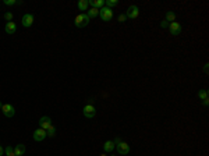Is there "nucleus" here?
<instances>
[{
	"label": "nucleus",
	"instance_id": "obj_23",
	"mask_svg": "<svg viewBox=\"0 0 209 156\" xmlns=\"http://www.w3.org/2000/svg\"><path fill=\"white\" fill-rule=\"evenodd\" d=\"M4 18H6L7 23H10V21H13V14L11 13H6V14H4Z\"/></svg>",
	"mask_w": 209,
	"mask_h": 156
},
{
	"label": "nucleus",
	"instance_id": "obj_14",
	"mask_svg": "<svg viewBox=\"0 0 209 156\" xmlns=\"http://www.w3.org/2000/svg\"><path fill=\"white\" fill-rule=\"evenodd\" d=\"M114 149V142L113 141H106L103 144V150L104 152H112Z\"/></svg>",
	"mask_w": 209,
	"mask_h": 156
},
{
	"label": "nucleus",
	"instance_id": "obj_12",
	"mask_svg": "<svg viewBox=\"0 0 209 156\" xmlns=\"http://www.w3.org/2000/svg\"><path fill=\"white\" fill-rule=\"evenodd\" d=\"M88 1H89V4H91L93 8H98V10H100L104 4L103 0H88Z\"/></svg>",
	"mask_w": 209,
	"mask_h": 156
},
{
	"label": "nucleus",
	"instance_id": "obj_24",
	"mask_svg": "<svg viewBox=\"0 0 209 156\" xmlns=\"http://www.w3.org/2000/svg\"><path fill=\"white\" fill-rule=\"evenodd\" d=\"M126 20H127L126 14H120V16H119V21H120V23H124Z\"/></svg>",
	"mask_w": 209,
	"mask_h": 156
},
{
	"label": "nucleus",
	"instance_id": "obj_4",
	"mask_svg": "<svg viewBox=\"0 0 209 156\" xmlns=\"http://www.w3.org/2000/svg\"><path fill=\"white\" fill-rule=\"evenodd\" d=\"M82 112H84V116H85L87 119H92V117H95V114H96V109L93 107L92 104H87V106L82 109Z\"/></svg>",
	"mask_w": 209,
	"mask_h": 156
},
{
	"label": "nucleus",
	"instance_id": "obj_2",
	"mask_svg": "<svg viewBox=\"0 0 209 156\" xmlns=\"http://www.w3.org/2000/svg\"><path fill=\"white\" fill-rule=\"evenodd\" d=\"M88 23H89V17H88L85 13H84V14H78L76 17V27H78V28L87 27Z\"/></svg>",
	"mask_w": 209,
	"mask_h": 156
},
{
	"label": "nucleus",
	"instance_id": "obj_1",
	"mask_svg": "<svg viewBox=\"0 0 209 156\" xmlns=\"http://www.w3.org/2000/svg\"><path fill=\"white\" fill-rule=\"evenodd\" d=\"M99 16H100V18L103 20L104 23H107V21H112V18H113V11L109 7H102L99 10Z\"/></svg>",
	"mask_w": 209,
	"mask_h": 156
},
{
	"label": "nucleus",
	"instance_id": "obj_28",
	"mask_svg": "<svg viewBox=\"0 0 209 156\" xmlns=\"http://www.w3.org/2000/svg\"><path fill=\"white\" fill-rule=\"evenodd\" d=\"M1 107H3V104H1V102H0V109H1Z\"/></svg>",
	"mask_w": 209,
	"mask_h": 156
},
{
	"label": "nucleus",
	"instance_id": "obj_27",
	"mask_svg": "<svg viewBox=\"0 0 209 156\" xmlns=\"http://www.w3.org/2000/svg\"><path fill=\"white\" fill-rule=\"evenodd\" d=\"M3 153H4V149H3V148H1V146H0V156L3 155Z\"/></svg>",
	"mask_w": 209,
	"mask_h": 156
},
{
	"label": "nucleus",
	"instance_id": "obj_7",
	"mask_svg": "<svg viewBox=\"0 0 209 156\" xmlns=\"http://www.w3.org/2000/svg\"><path fill=\"white\" fill-rule=\"evenodd\" d=\"M50 126H52V120H50V117H47V116L41 117V120H39V127H41L42 130H45V131H46Z\"/></svg>",
	"mask_w": 209,
	"mask_h": 156
},
{
	"label": "nucleus",
	"instance_id": "obj_15",
	"mask_svg": "<svg viewBox=\"0 0 209 156\" xmlns=\"http://www.w3.org/2000/svg\"><path fill=\"white\" fill-rule=\"evenodd\" d=\"M88 7H89V1H88V0H80V1H78V8H80L81 11H87Z\"/></svg>",
	"mask_w": 209,
	"mask_h": 156
},
{
	"label": "nucleus",
	"instance_id": "obj_19",
	"mask_svg": "<svg viewBox=\"0 0 209 156\" xmlns=\"http://www.w3.org/2000/svg\"><path fill=\"white\" fill-rule=\"evenodd\" d=\"M46 135L47 137H54V135H56V128H54V126H50V127L47 128Z\"/></svg>",
	"mask_w": 209,
	"mask_h": 156
},
{
	"label": "nucleus",
	"instance_id": "obj_18",
	"mask_svg": "<svg viewBox=\"0 0 209 156\" xmlns=\"http://www.w3.org/2000/svg\"><path fill=\"white\" fill-rule=\"evenodd\" d=\"M198 98L201 99V100H208V91L206 89H201L199 92H198Z\"/></svg>",
	"mask_w": 209,
	"mask_h": 156
},
{
	"label": "nucleus",
	"instance_id": "obj_8",
	"mask_svg": "<svg viewBox=\"0 0 209 156\" xmlns=\"http://www.w3.org/2000/svg\"><path fill=\"white\" fill-rule=\"evenodd\" d=\"M32 24H34V16H32V14H29V13L24 14L23 16V27L29 28Z\"/></svg>",
	"mask_w": 209,
	"mask_h": 156
},
{
	"label": "nucleus",
	"instance_id": "obj_6",
	"mask_svg": "<svg viewBox=\"0 0 209 156\" xmlns=\"http://www.w3.org/2000/svg\"><path fill=\"white\" fill-rule=\"evenodd\" d=\"M1 110H3V114L6 116V117H13V116L16 114V110H14V107H13L10 103L3 104Z\"/></svg>",
	"mask_w": 209,
	"mask_h": 156
},
{
	"label": "nucleus",
	"instance_id": "obj_22",
	"mask_svg": "<svg viewBox=\"0 0 209 156\" xmlns=\"http://www.w3.org/2000/svg\"><path fill=\"white\" fill-rule=\"evenodd\" d=\"M20 1H16V0H4V4L6 6H14V4H18Z\"/></svg>",
	"mask_w": 209,
	"mask_h": 156
},
{
	"label": "nucleus",
	"instance_id": "obj_5",
	"mask_svg": "<svg viewBox=\"0 0 209 156\" xmlns=\"http://www.w3.org/2000/svg\"><path fill=\"white\" fill-rule=\"evenodd\" d=\"M139 14V10L137 6H130L127 8V13H126V17L127 18H131V20H134V18H137Z\"/></svg>",
	"mask_w": 209,
	"mask_h": 156
},
{
	"label": "nucleus",
	"instance_id": "obj_25",
	"mask_svg": "<svg viewBox=\"0 0 209 156\" xmlns=\"http://www.w3.org/2000/svg\"><path fill=\"white\" fill-rule=\"evenodd\" d=\"M160 25H162V27H166V25H167V21H166V20H165V21H162V24H160Z\"/></svg>",
	"mask_w": 209,
	"mask_h": 156
},
{
	"label": "nucleus",
	"instance_id": "obj_17",
	"mask_svg": "<svg viewBox=\"0 0 209 156\" xmlns=\"http://www.w3.org/2000/svg\"><path fill=\"white\" fill-rule=\"evenodd\" d=\"M166 21H167V23H173V21H176V13L174 11L166 13Z\"/></svg>",
	"mask_w": 209,
	"mask_h": 156
},
{
	"label": "nucleus",
	"instance_id": "obj_9",
	"mask_svg": "<svg viewBox=\"0 0 209 156\" xmlns=\"http://www.w3.org/2000/svg\"><path fill=\"white\" fill-rule=\"evenodd\" d=\"M169 31H170V34L172 35H179L181 32V25L179 23H176V21H173V23H170V25H169Z\"/></svg>",
	"mask_w": 209,
	"mask_h": 156
},
{
	"label": "nucleus",
	"instance_id": "obj_10",
	"mask_svg": "<svg viewBox=\"0 0 209 156\" xmlns=\"http://www.w3.org/2000/svg\"><path fill=\"white\" fill-rule=\"evenodd\" d=\"M117 152H119L120 155H127L128 152H130V146H128V144L120 141V142L117 144Z\"/></svg>",
	"mask_w": 209,
	"mask_h": 156
},
{
	"label": "nucleus",
	"instance_id": "obj_16",
	"mask_svg": "<svg viewBox=\"0 0 209 156\" xmlns=\"http://www.w3.org/2000/svg\"><path fill=\"white\" fill-rule=\"evenodd\" d=\"M87 16H88L89 18L98 17V16H99V10H98V8H93V7H92V8H89V11L87 13Z\"/></svg>",
	"mask_w": 209,
	"mask_h": 156
},
{
	"label": "nucleus",
	"instance_id": "obj_13",
	"mask_svg": "<svg viewBox=\"0 0 209 156\" xmlns=\"http://www.w3.org/2000/svg\"><path fill=\"white\" fill-rule=\"evenodd\" d=\"M14 152H16V156H23L24 153H25V145H23V144L16 145Z\"/></svg>",
	"mask_w": 209,
	"mask_h": 156
},
{
	"label": "nucleus",
	"instance_id": "obj_3",
	"mask_svg": "<svg viewBox=\"0 0 209 156\" xmlns=\"http://www.w3.org/2000/svg\"><path fill=\"white\" fill-rule=\"evenodd\" d=\"M32 137H34V141H36V142H41V141H43V139L46 138V131L45 130H42V128H38V130H35L34 134H32Z\"/></svg>",
	"mask_w": 209,
	"mask_h": 156
},
{
	"label": "nucleus",
	"instance_id": "obj_26",
	"mask_svg": "<svg viewBox=\"0 0 209 156\" xmlns=\"http://www.w3.org/2000/svg\"><path fill=\"white\" fill-rule=\"evenodd\" d=\"M203 71H205V73H208V64H205V67H203Z\"/></svg>",
	"mask_w": 209,
	"mask_h": 156
},
{
	"label": "nucleus",
	"instance_id": "obj_11",
	"mask_svg": "<svg viewBox=\"0 0 209 156\" xmlns=\"http://www.w3.org/2000/svg\"><path fill=\"white\" fill-rule=\"evenodd\" d=\"M16 29H17V25H16V23H13V21L7 23L6 27H4V31H6V34H8V35H13L16 32Z\"/></svg>",
	"mask_w": 209,
	"mask_h": 156
},
{
	"label": "nucleus",
	"instance_id": "obj_21",
	"mask_svg": "<svg viewBox=\"0 0 209 156\" xmlns=\"http://www.w3.org/2000/svg\"><path fill=\"white\" fill-rule=\"evenodd\" d=\"M106 4H107L109 8H112V7L117 6V4H119V1H117V0H107V1H106Z\"/></svg>",
	"mask_w": 209,
	"mask_h": 156
},
{
	"label": "nucleus",
	"instance_id": "obj_20",
	"mask_svg": "<svg viewBox=\"0 0 209 156\" xmlns=\"http://www.w3.org/2000/svg\"><path fill=\"white\" fill-rule=\"evenodd\" d=\"M4 152H6L7 156H16V152H14V149H13L11 146H7L6 149H4Z\"/></svg>",
	"mask_w": 209,
	"mask_h": 156
}]
</instances>
